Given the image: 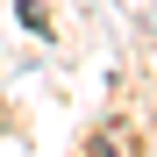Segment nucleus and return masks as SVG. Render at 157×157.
I'll return each mask as SVG.
<instances>
[]
</instances>
